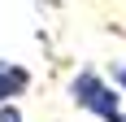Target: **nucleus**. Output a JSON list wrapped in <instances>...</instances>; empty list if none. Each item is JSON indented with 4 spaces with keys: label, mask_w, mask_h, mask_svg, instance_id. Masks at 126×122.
I'll return each instance as SVG.
<instances>
[{
    "label": "nucleus",
    "mask_w": 126,
    "mask_h": 122,
    "mask_svg": "<svg viewBox=\"0 0 126 122\" xmlns=\"http://www.w3.org/2000/svg\"><path fill=\"white\" fill-rule=\"evenodd\" d=\"M70 100H74V109L91 113L96 122H126V92L91 65H83L70 79Z\"/></svg>",
    "instance_id": "obj_1"
},
{
    "label": "nucleus",
    "mask_w": 126,
    "mask_h": 122,
    "mask_svg": "<svg viewBox=\"0 0 126 122\" xmlns=\"http://www.w3.org/2000/svg\"><path fill=\"white\" fill-rule=\"evenodd\" d=\"M31 70H26L22 61H9L0 57V100H22L26 92H31Z\"/></svg>",
    "instance_id": "obj_2"
},
{
    "label": "nucleus",
    "mask_w": 126,
    "mask_h": 122,
    "mask_svg": "<svg viewBox=\"0 0 126 122\" xmlns=\"http://www.w3.org/2000/svg\"><path fill=\"white\" fill-rule=\"evenodd\" d=\"M0 122H26L17 100H0Z\"/></svg>",
    "instance_id": "obj_3"
},
{
    "label": "nucleus",
    "mask_w": 126,
    "mask_h": 122,
    "mask_svg": "<svg viewBox=\"0 0 126 122\" xmlns=\"http://www.w3.org/2000/svg\"><path fill=\"white\" fill-rule=\"evenodd\" d=\"M109 79H113V83L126 92V61H113V65H109Z\"/></svg>",
    "instance_id": "obj_4"
}]
</instances>
